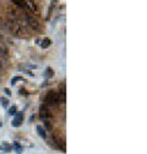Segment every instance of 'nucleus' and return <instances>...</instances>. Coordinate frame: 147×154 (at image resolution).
<instances>
[{
	"label": "nucleus",
	"instance_id": "f257e3e1",
	"mask_svg": "<svg viewBox=\"0 0 147 154\" xmlns=\"http://www.w3.org/2000/svg\"><path fill=\"white\" fill-rule=\"evenodd\" d=\"M5 27L9 30L14 36H22L23 35V28L19 25V22L16 20H11V19H6V21L4 22Z\"/></svg>",
	"mask_w": 147,
	"mask_h": 154
},
{
	"label": "nucleus",
	"instance_id": "f03ea898",
	"mask_svg": "<svg viewBox=\"0 0 147 154\" xmlns=\"http://www.w3.org/2000/svg\"><path fill=\"white\" fill-rule=\"evenodd\" d=\"M59 105V98H58V93L54 91V90H50L48 91L45 98H44V106H58Z\"/></svg>",
	"mask_w": 147,
	"mask_h": 154
},
{
	"label": "nucleus",
	"instance_id": "7ed1b4c3",
	"mask_svg": "<svg viewBox=\"0 0 147 154\" xmlns=\"http://www.w3.org/2000/svg\"><path fill=\"white\" fill-rule=\"evenodd\" d=\"M26 25L36 32H39L40 30H42V26H40V23L37 20V18H35V16H32V15L26 14Z\"/></svg>",
	"mask_w": 147,
	"mask_h": 154
},
{
	"label": "nucleus",
	"instance_id": "20e7f679",
	"mask_svg": "<svg viewBox=\"0 0 147 154\" xmlns=\"http://www.w3.org/2000/svg\"><path fill=\"white\" fill-rule=\"evenodd\" d=\"M26 7L27 10L32 14V16H38L40 15V9H39V5L35 1H26Z\"/></svg>",
	"mask_w": 147,
	"mask_h": 154
},
{
	"label": "nucleus",
	"instance_id": "39448f33",
	"mask_svg": "<svg viewBox=\"0 0 147 154\" xmlns=\"http://www.w3.org/2000/svg\"><path fill=\"white\" fill-rule=\"evenodd\" d=\"M39 116H40V118H42V120H49L52 117V113H50V111L48 110L47 106L42 105L40 109H39Z\"/></svg>",
	"mask_w": 147,
	"mask_h": 154
},
{
	"label": "nucleus",
	"instance_id": "423d86ee",
	"mask_svg": "<svg viewBox=\"0 0 147 154\" xmlns=\"http://www.w3.org/2000/svg\"><path fill=\"white\" fill-rule=\"evenodd\" d=\"M23 122V113L22 112H16L15 118L12 120V126L14 127H19Z\"/></svg>",
	"mask_w": 147,
	"mask_h": 154
},
{
	"label": "nucleus",
	"instance_id": "0eeeda50",
	"mask_svg": "<svg viewBox=\"0 0 147 154\" xmlns=\"http://www.w3.org/2000/svg\"><path fill=\"white\" fill-rule=\"evenodd\" d=\"M7 54H9V52H7L6 46L0 42V57L1 58H7Z\"/></svg>",
	"mask_w": 147,
	"mask_h": 154
},
{
	"label": "nucleus",
	"instance_id": "6e6552de",
	"mask_svg": "<svg viewBox=\"0 0 147 154\" xmlns=\"http://www.w3.org/2000/svg\"><path fill=\"white\" fill-rule=\"evenodd\" d=\"M37 132H38L39 137H42V138H47L45 129H43V127H42V126H37Z\"/></svg>",
	"mask_w": 147,
	"mask_h": 154
},
{
	"label": "nucleus",
	"instance_id": "1a4fd4ad",
	"mask_svg": "<svg viewBox=\"0 0 147 154\" xmlns=\"http://www.w3.org/2000/svg\"><path fill=\"white\" fill-rule=\"evenodd\" d=\"M40 43H42V45H40V46H42L43 48H48L49 46H50L52 45V41H50V39H49V38H43L42 39V41H40Z\"/></svg>",
	"mask_w": 147,
	"mask_h": 154
},
{
	"label": "nucleus",
	"instance_id": "9d476101",
	"mask_svg": "<svg viewBox=\"0 0 147 154\" xmlns=\"http://www.w3.org/2000/svg\"><path fill=\"white\" fill-rule=\"evenodd\" d=\"M14 5H17L20 7H22V9H27L26 7V1H22V0H14L12 1Z\"/></svg>",
	"mask_w": 147,
	"mask_h": 154
},
{
	"label": "nucleus",
	"instance_id": "9b49d317",
	"mask_svg": "<svg viewBox=\"0 0 147 154\" xmlns=\"http://www.w3.org/2000/svg\"><path fill=\"white\" fill-rule=\"evenodd\" d=\"M53 75H54V70L52 68H47L45 72H44V77L48 78V79H50V78H53Z\"/></svg>",
	"mask_w": 147,
	"mask_h": 154
},
{
	"label": "nucleus",
	"instance_id": "f8f14e48",
	"mask_svg": "<svg viewBox=\"0 0 147 154\" xmlns=\"http://www.w3.org/2000/svg\"><path fill=\"white\" fill-rule=\"evenodd\" d=\"M43 121H44V126H45V128L48 129V131H52L53 127H52V125H50V121H49V120H43Z\"/></svg>",
	"mask_w": 147,
	"mask_h": 154
},
{
	"label": "nucleus",
	"instance_id": "ddd939ff",
	"mask_svg": "<svg viewBox=\"0 0 147 154\" xmlns=\"http://www.w3.org/2000/svg\"><path fill=\"white\" fill-rule=\"evenodd\" d=\"M16 112H17V109H16L15 106H12V107H10V109H9V115H10V116L16 115Z\"/></svg>",
	"mask_w": 147,
	"mask_h": 154
},
{
	"label": "nucleus",
	"instance_id": "4468645a",
	"mask_svg": "<svg viewBox=\"0 0 147 154\" xmlns=\"http://www.w3.org/2000/svg\"><path fill=\"white\" fill-rule=\"evenodd\" d=\"M0 101H1V105L4 107H9V100H7V99L1 98V100H0Z\"/></svg>",
	"mask_w": 147,
	"mask_h": 154
},
{
	"label": "nucleus",
	"instance_id": "2eb2a0df",
	"mask_svg": "<svg viewBox=\"0 0 147 154\" xmlns=\"http://www.w3.org/2000/svg\"><path fill=\"white\" fill-rule=\"evenodd\" d=\"M17 82H23V78H21V77H16V78H14V79L11 80V84H15V83H17Z\"/></svg>",
	"mask_w": 147,
	"mask_h": 154
},
{
	"label": "nucleus",
	"instance_id": "dca6fc26",
	"mask_svg": "<svg viewBox=\"0 0 147 154\" xmlns=\"http://www.w3.org/2000/svg\"><path fill=\"white\" fill-rule=\"evenodd\" d=\"M15 148H16V150H17L19 153H21V152H22V148L20 147V145H19L17 143H15Z\"/></svg>",
	"mask_w": 147,
	"mask_h": 154
},
{
	"label": "nucleus",
	"instance_id": "f3484780",
	"mask_svg": "<svg viewBox=\"0 0 147 154\" xmlns=\"http://www.w3.org/2000/svg\"><path fill=\"white\" fill-rule=\"evenodd\" d=\"M3 148H4V149H6V150H10V149H11V148L9 147V145H7V144H6V142H5L4 144H3Z\"/></svg>",
	"mask_w": 147,
	"mask_h": 154
},
{
	"label": "nucleus",
	"instance_id": "a211bd4d",
	"mask_svg": "<svg viewBox=\"0 0 147 154\" xmlns=\"http://www.w3.org/2000/svg\"><path fill=\"white\" fill-rule=\"evenodd\" d=\"M20 93H21L22 95H28V94H27V90H24V89H21Z\"/></svg>",
	"mask_w": 147,
	"mask_h": 154
},
{
	"label": "nucleus",
	"instance_id": "6ab92c4d",
	"mask_svg": "<svg viewBox=\"0 0 147 154\" xmlns=\"http://www.w3.org/2000/svg\"><path fill=\"white\" fill-rule=\"evenodd\" d=\"M4 93H6V95H11V91H10L7 88H6V89H4Z\"/></svg>",
	"mask_w": 147,
	"mask_h": 154
},
{
	"label": "nucleus",
	"instance_id": "aec40b11",
	"mask_svg": "<svg viewBox=\"0 0 147 154\" xmlns=\"http://www.w3.org/2000/svg\"><path fill=\"white\" fill-rule=\"evenodd\" d=\"M0 69H1V62H0Z\"/></svg>",
	"mask_w": 147,
	"mask_h": 154
}]
</instances>
